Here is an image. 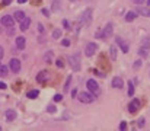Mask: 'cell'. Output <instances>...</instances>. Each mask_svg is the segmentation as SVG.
Here are the masks:
<instances>
[{"label":"cell","mask_w":150,"mask_h":131,"mask_svg":"<svg viewBox=\"0 0 150 131\" xmlns=\"http://www.w3.org/2000/svg\"><path fill=\"white\" fill-rule=\"evenodd\" d=\"M92 13H93V10H92L91 7L85 9V12L82 13V15H80V18H79L77 32L80 31V28H82V26H87V25H91V22H92Z\"/></svg>","instance_id":"obj_1"},{"label":"cell","mask_w":150,"mask_h":131,"mask_svg":"<svg viewBox=\"0 0 150 131\" xmlns=\"http://www.w3.org/2000/svg\"><path fill=\"white\" fill-rule=\"evenodd\" d=\"M82 57H80V52H74V54L69 56V64L70 67L74 70V71H79L82 69Z\"/></svg>","instance_id":"obj_2"},{"label":"cell","mask_w":150,"mask_h":131,"mask_svg":"<svg viewBox=\"0 0 150 131\" xmlns=\"http://www.w3.org/2000/svg\"><path fill=\"white\" fill-rule=\"evenodd\" d=\"M112 32H114V25H112V22H109V23H106V26L101 32H96V38H102V39L111 38Z\"/></svg>","instance_id":"obj_3"},{"label":"cell","mask_w":150,"mask_h":131,"mask_svg":"<svg viewBox=\"0 0 150 131\" xmlns=\"http://www.w3.org/2000/svg\"><path fill=\"white\" fill-rule=\"evenodd\" d=\"M95 95L93 93H91L89 90L87 92H80V93H77V99L82 102V103H92L93 101H95Z\"/></svg>","instance_id":"obj_4"},{"label":"cell","mask_w":150,"mask_h":131,"mask_svg":"<svg viewBox=\"0 0 150 131\" xmlns=\"http://www.w3.org/2000/svg\"><path fill=\"white\" fill-rule=\"evenodd\" d=\"M86 87H87V90H89L91 93H93L95 96H99V93H101L99 85H98L96 80H93V79H89V80L86 82Z\"/></svg>","instance_id":"obj_5"},{"label":"cell","mask_w":150,"mask_h":131,"mask_svg":"<svg viewBox=\"0 0 150 131\" xmlns=\"http://www.w3.org/2000/svg\"><path fill=\"white\" fill-rule=\"evenodd\" d=\"M0 23H2L3 26H6V28H13L15 18L10 16V15H5V16H2V19H0Z\"/></svg>","instance_id":"obj_6"},{"label":"cell","mask_w":150,"mask_h":131,"mask_svg":"<svg viewBox=\"0 0 150 131\" xmlns=\"http://www.w3.org/2000/svg\"><path fill=\"white\" fill-rule=\"evenodd\" d=\"M96 51H98V44H96V42H87V44H86L85 54H86L87 57H92Z\"/></svg>","instance_id":"obj_7"},{"label":"cell","mask_w":150,"mask_h":131,"mask_svg":"<svg viewBox=\"0 0 150 131\" xmlns=\"http://www.w3.org/2000/svg\"><path fill=\"white\" fill-rule=\"evenodd\" d=\"M50 71H47V70H42V71H40L38 74H36V82L38 83H47L48 80H50Z\"/></svg>","instance_id":"obj_8"},{"label":"cell","mask_w":150,"mask_h":131,"mask_svg":"<svg viewBox=\"0 0 150 131\" xmlns=\"http://www.w3.org/2000/svg\"><path fill=\"white\" fill-rule=\"evenodd\" d=\"M20 61L18 60V58H12L10 61H9V69L13 71V73H19L20 71Z\"/></svg>","instance_id":"obj_9"},{"label":"cell","mask_w":150,"mask_h":131,"mask_svg":"<svg viewBox=\"0 0 150 131\" xmlns=\"http://www.w3.org/2000/svg\"><path fill=\"white\" fill-rule=\"evenodd\" d=\"M140 105H141V102H140V99H133L130 103H128V111L131 112V114H134V112H137L140 109Z\"/></svg>","instance_id":"obj_10"},{"label":"cell","mask_w":150,"mask_h":131,"mask_svg":"<svg viewBox=\"0 0 150 131\" xmlns=\"http://www.w3.org/2000/svg\"><path fill=\"white\" fill-rule=\"evenodd\" d=\"M115 41H117V44L120 45V48H121V51L124 52V54H127V52L130 51V47H128V44L124 41V39L121 38V36H117L115 38Z\"/></svg>","instance_id":"obj_11"},{"label":"cell","mask_w":150,"mask_h":131,"mask_svg":"<svg viewBox=\"0 0 150 131\" xmlns=\"http://www.w3.org/2000/svg\"><path fill=\"white\" fill-rule=\"evenodd\" d=\"M111 86L115 87V89H122L124 87V80L121 77L115 76V77H112V80H111Z\"/></svg>","instance_id":"obj_12"},{"label":"cell","mask_w":150,"mask_h":131,"mask_svg":"<svg viewBox=\"0 0 150 131\" xmlns=\"http://www.w3.org/2000/svg\"><path fill=\"white\" fill-rule=\"evenodd\" d=\"M15 44H16V48L25 50V47H26V38H25V36H18L16 41H15Z\"/></svg>","instance_id":"obj_13"},{"label":"cell","mask_w":150,"mask_h":131,"mask_svg":"<svg viewBox=\"0 0 150 131\" xmlns=\"http://www.w3.org/2000/svg\"><path fill=\"white\" fill-rule=\"evenodd\" d=\"M16 116H18V114H16L15 109H7V111H6V121H7V122L15 121Z\"/></svg>","instance_id":"obj_14"},{"label":"cell","mask_w":150,"mask_h":131,"mask_svg":"<svg viewBox=\"0 0 150 131\" xmlns=\"http://www.w3.org/2000/svg\"><path fill=\"white\" fill-rule=\"evenodd\" d=\"M137 15H139V13H137L135 10H130V12H127V15L124 16V21L126 22H133L137 18Z\"/></svg>","instance_id":"obj_15"},{"label":"cell","mask_w":150,"mask_h":131,"mask_svg":"<svg viewBox=\"0 0 150 131\" xmlns=\"http://www.w3.org/2000/svg\"><path fill=\"white\" fill-rule=\"evenodd\" d=\"M53 58H54V52H53V51H47L45 54L42 56V60H44V63H47V64H51V63H53Z\"/></svg>","instance_id":"obj_16"},{"label":"cell","mask_w":150,"mask_h":131,"mask_svg":"<svg viewBox=\"0 0 150 131\" xmlns=\"http://www.w3.org/2000/svg\"><path fill=\"white\" fill-rule=\"evenodd\" d=\"M13 18H15V21L22 22L26 16H25V12H23V10H15V12H13Z\"/></svg>","instance_id":"obj_17"},{"label":"cell","mask_w":150,"mask_h":131,"mask_svg":"<svg viewBox=\"0 0 150 131\" xmlns=\"http://www.w3.org/2000/svg\"><path fill=\"white\" fill-rule=\"evenodd\" d=\"M137 13H140L141 16H146V18H150V7L147 6V7H139L135 10Z\"/></svg>","instance_id":"obj_18"},{"label":"cell","mask_w":150,"mask_h":131,"mask_svg":"<svg viewBox=\"0 0 150 131\" xmlns=\"http://www.w3.org/2000/svg\"><path fill=\"white\" fill-rule=\"evenodd\" d=\"M31 25V18H25L22 22H20V31H26Z\"/></svg>","instance_id":"obj_19"},{"label":"cell","mask_w":150,"mask_h":131,"mask_svg":"<svg viewBox=\"0 0 150 131\" xmlns=\"http://www.w3.org/2000/svg\"><path fill=\"white\" fill-rule=\"evenodd\" d=\"M137 52H139V56L141 58H147L149 57V48H146V47H140Z\"/></svg>","instance_id":"obj_20"},{"label":"cell","mask_w":150,"mask_h":131,"mask_svg":"<svg viewBox=\"0 0 150 131\" xmlns=\"http://www.w3.org/2000/svg\"><path fill=\"white\" fill-rule=\"evenodd\" d=\"M9 74V67L5 64H0V77H6Z\"/></svg>","instance_id":"obj_21"},{"label":"cell","mask_w":150,"mask_h":131,"mask_svg":"<svg viewBox=\"0 0 150 131\" xmlns=\"http://www.w3.org/2000/svg\"><path fill=\"white\" fill-rule=\"evenodd\" d=\"M109 56H111L112 61L117 60V47H115V45H111V47H109Z\"/></svg>","instance_id":"obj_22"},{"label":"cell","mask_w":150,"mask_h":131,"mask_svg":"<svg viewBox=\"0 0 150 131\" xmlns=\"http://www.w3.org/2000/svg\"><path fill=\"white\" fill-rule=\"evenodd\" d=\"M127 86H128V96H134V82L133 80H128V83H127Z\"/></svg>","instance_id":"obj_23"},{"label":"cell","mask_w":150,"mask_h":131,"mask_svg":"<svg viewBox=\"0 0 150 131\" xmlns=\"http://www.w3.org/2000/svg\"><path fill=\"white\" fill-rule=\"evenodd\" d=\"M38 95H40V90H29L28 92V98L29 99H35V98H38Z\"/></svg>","instance_id":"obj_24"},{"label":"cell","mask_w":150,"mask_h":131,"mask_svg":"<svg viewBox=\"0 0 150 131\" xmlns=\"http://www.w3.org/2000/svg\"><path fill=\"white\" fill-rule=\"evenodd\" d=\"M141 64H143V61H141V60H135V61H134V64H133V69H134V70H140Z\"/></svg>","instance_id":"obj_25"},{"label":"cell","mask_w":150,"mask_h":131,"mask_svg":"<svg viewBox=\"0 0 150 131\" xmlns=\"http://www.w3.org/2000/svg\"><path fill=\"white\" fill-rule=\"evenodd\" d=\"M137 125H139L140 128H143L146 125V120H144V116H140L139 120H137Z\"/></svg>","instance_id":"obj_26"},{"label":"cell","mask_w":150,"mask_h":131,"mask_svg":"<svg viewBox=\"0 0 150 131\" xmlns=\"http://www.w3.org/2000/svg\"><path fill=\"white\" fill-rule=\"evenodd\" d=\"M53 38H54V39L61 38V29H54V31H53Z\"/></svg>","instance_id":"obj_27"},{"label":"cell","mask_w":150,"mask_h":131,"mask_svg":"<svg viewBox=\"0 0 150 131\" xmlns=\"http://www.w3.org/2000/svg\"><path fill=\"white\" fill-rule=\"evenodd\" d=\"M141 47H146V48H150V38H144L141 41Z\"/></svg>","instance_id":"obj_28"},{"label":"cell","mask_w":150,"mask_h":131,"mask_svg":"<svg viewBox=\"0 0 150 131\" xmlns=\"http://www.w3.org/2000/svg\"><path fill=\"white\" fill-rule=\"evenodd\" d=\"M47 111H48L50 114H54V112L57 111V108H56V105H48V107H47Z\"/></svg>","instance_id":"obj_29"},{"label":"cell","mask_w":150,"mask_h":131,"mask_svg":"<svg viewBox=\"0 0 150 131\" xmlns=\"http://www.w3.org/2000/svg\"><path fill=\"white\" fill-rule=\"evenodd\" d=\"M70 83H71V76H69V77H67V82H66V85H64V92H67V90H69Z\"/></svg>","instance_id":"obj_30"},{"label":"cell","mask_w":150,"mask_h":131,"mask_svg":"<svg viewBox=\"0 0 150 131\" xmlns=\"http://www.w3.org/2000/svg\"><path fill=\"white\" fill-rule=\"evenodd\" d=\"M56 64H57V67H60V69H63V67H64V61L61 60V58H58V60L56 61Z\"/></svg>","instance_id":"obj_31"},{"label":"cell","mask_w":150,"mask_h":131,"mask_svg":"<svg viewBox=\"0 0 150 131\" xmlns=\"http://www.w3.org/2000/svg\"><path fill=\"white\" fill-rule=\"evenodd\" d=\"M61 101H63V95H60V93L54 95V102H61Z\"/></svg>","instance_id":"obj_32"},{"label":"cell","mask_w":150,"mask_h":131,"mask_svg":"<svg viewBox=\"0 0 150 131\" xmlns=\"http://www.w3.org/2000/svg\"><path fill=\"white\" fill-rule=\"evenodd\" d=\"M126 128H127V122H126V121H121V124H120V130L124 131Z\"/></svg>","instance_id":"obj_33"},{"label":"cell","mask_w":150,"mask_h":131,"mask_svg":"<svg viewBox=\"0 0 150 131\" xmlns=\"http://www.w3.org/2000/svg\"><path fill=\"white\" fill-rule=\"evenodd\" d=\"M58 5H60V3L57 2V0H56V2H53V6H51V7H53V10H58V9H60V6H58Z\"/></svg>","instance_id":"obj_34"},{"label":"cell","mask_w":150,"mask_h":131,"mask_svg":"<svg viewBox=\"0 0 150 131\" xmlns=\"http://www.w3.org/2000/svg\"><path fill=\"white\" fill-rule=\"evenodd\" d=\"M63 26H64L66 29H70V22L66 21V19H63Z\"/></svg>","instance_id":"obj_35"},{"label":"cell","mask_w":150,"mask_h":131,"mask_svg":"<svg viewBox=\"0 0 150 131\" xmlns=\"http://www.w3.org/2000/svg\"><path fill=\"white\" fill-rule=\"evenodd\" d=\"M61 45H63V47H69L70 41H69V39H63V41H61Z\"/></svg>","instance_id":"obj_36"},{"label":"cell","mask_w":150,"mask_h":131,"mask_svg":"<svg viewBox=\"0 0 150 131\" xmlns=\"http://www.w3.org/2000/svg\"><path fill=\"white\" fill-rule=\"evenodd\" d=\"M38 31L42 32V34L45 32V28H44V25H42V23H38Z\"/></svg>","instance_id":"obj_37"},{"label":"cell","mask_w":150,"mask_h":131,"mask_svg":"<svg viewBox=\"0 0 150 131\" xmlns=\"http://www.w3.org/2000/svg\"><path fill=\"white\" fill-rule=\"evenodd\" d=\"M71 96H73V98L77 96V89H73V90H71Z\"/></svg>","instance_id":"obj_38"},{"label":"cell","mask_w":150,"mask_h":131,"mask_svg":"<svg viewBox=\"0 0 150 131\" xmlns=\"http://www.w3.org/2000/svg\"><path fill=\"white\" fill-rule=\"evenodd\" d=\"M41 12H42V15H44V16H50V12H48L47 9H42Z\"/></svg>","instance_id":"obj_39"},{"label":"cell","mask_w":150,"mask_h":131,"mask_svg":"<svg viewBox=\"0 0 150 131\" xmlns=\"http://www.w3.org/2000/svg\"><path fill=\"white\" fill-rule=\"evenodd\" d=\"M133 2H134L135 5H143V3H144V0H133Z\"/></svg>","instance_id":"obj_40"},{"label":"cell","mask_w":150,"mask_h":131,"mask_svg":"<svg viewBox=\"0 0 150 131\" xmlns=\"http://www.w3.org/2000/svg\"><path fill=\"white\" fill-rule=\"evenodd\" d=\"M6 87H7V85L5 82H0V89H6Z\"/></svg>","instance_id":"obj_41"},{"label":"cell","mask_w":150,"mask_h":131,"mask_svg":"<svg viewBox=\"0 0 150 131\" xmlns=\"http://www.w3.org/2000/svg\"><path fill=\"white\" fill-rule=\"evenodd\" d=\"M3 54H5V51H3V47H0V60H2Z\"/></svg>","instance_id":"obj_42"},{"label":"cell","mask_w":150,"mask_h":131,"mask_svg":"<svg viewBox=\"0 0 150 131\" xmlns=\"http://www.w3.org/2000/svg\"><path fill=\"white\" fill-rule=\"evenodd\" d=\"M2 3H3V5H10L12 0H2Z\"/></svg>","instance_id":"obj_43"},{"label":"cell","mask_w":150,"mask_h":131,"mask_svg":"<svg viewBox=\"0 0 150 131\" xmlns=\"http://www.w3.org/2000/svg\"><path fill=\"white\" fill-rule=\"evenodd\" d=\"M144 2H146V5H147V6L150 7V0H144Z\"/></svg>","instance_id":"obj_44"},{"label":"cell","mask_w":150,"mask_h":131,"mask_svg":"<svg viewBox=\"0 0 150 131\" xmlns=\"http://www.w3.org/2000/svg\"><path fill=\"white\" fill-rule=\"evenodd\" d=\"M18 2H19V3H25V2H26V0H18Z\"/></svg>","instance_id":"obj_45"},{"label":"cell","mask_w":150,"mask_h":131,"mask_svg":"<svg viewBox=\"0 0 150 131\" xmlns=\"http://www.w3.org/2000/svg\"><path fill=\"white\" fill-rule=\"evenodd\" d=\"M70 2H73V3H74V2H79V0H70Z\"/></svg>","instance_id":"obj_46"},{"label":"cell","mask_w":150,"mask_h":131,"mask_svg":"<svg viewBox=\"0 0 150 131\" xmlns=\"http://www.w3.org/2000/svg\"><path fill=\"white\" fill-rule=\"evenodd\" d=\"M0 130H2V127H0Z\"/></svg>","instance_id":"obj_47"}]
</instances>
